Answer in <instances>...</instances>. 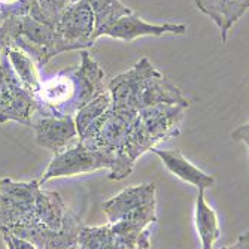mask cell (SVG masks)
<instances>
[{
  "mask_svg": "<svg viewBox=\"0 0 249 249\" xmlns=\"http://www.w3.org/2000/svg\"><path fill=\"white\" fill-rule=\"evenodd\" d=\"M82 225L61 196L42 190L39 180L0 178V233L24 239L36 249H67L78 243Z\"/></svg>",
  "mask_w": 249,
  "mask_h": 249,
  "instance_id": "6da1fadb",
  "label": "cell"
},
{
  "mask_svg": "<svg viewBox=\"0 0 249 249\" xmlns=\"http://www.w3.org/2000/svg\"><path fill=\"white\" fill-rule=\"evenodd\" d=\"M106 75L85 50L81 51V64L60 71L42 79L35 94L36 110L42 117H75L76 112L106 91Z\"/></svg>",
  "mask_w": 249,
  "mask_h": 249,
  "instance_id": "7a4b0ae2",
  "label": "cell"
},
{
  "mask_svg": "<svg viewBox=\"0 0 249 249\" xmlns=\"http://www.w3.org/2000/svg\"><path fill=\"white\" fill-rule=\"evenodd\" d=\"M106 89L114 107L142 110L161 103L190 106V100L180 89L158 72L146 57H142L130 71L112 78Z\"/></svg>",
  "mask_w": 249,
  "mask_h": 249,
  "instance_id": "3957f363",
  "label": "cell"
},
{
  "mask_svg": "<svg viewBox=\"0 0 249 249\" xmlns=\"http://www.w3.org/2000/svg\"><path fill=\"white\" fill-rule=\"evenodd\" d=\"M185 106L161 103L145 107L138 112V120L123 148V155L136 163L139 157L158 143L166 142L180 134L185 117Z\"/></svg>",
  "mask_w": 249,
  "mask_h": 249,
  "instance_id": "277c9868",
  "label": "cell"
},
{
  "mask_svg": "<svg viewBox=\"0 0 249 249\" xmlns=\"http://www.w3.org/2000/svg\"><path fill=\"white\" fill-rule=\"evenodd\" d=\"M100 169H107L110 172L109 179L121 180L133 172L134 164L121 154L107 152L102 149H88L79 142H76L66 151L54 155L53 161L40 178L39 184L42 185L43 182L54 178L91 173Z\"/></svg>",
  "mask_w": 249,
  "mask_h": 249,
  "instance_id": "5b68a950",
  "label": "cell"
},
{
  "mask_svg": "<svg viewBox=\"0 0 249 249\" xmlns=\"http://www.w3.org/2000/svg\"><path fill=\"white\" fill-rule=\"evenodd\" d=\"M5 30L9 45L24 51L37 67H43L48 61L66 51H72V47L54 30L53 26L43 24L30 15L11 17L0 22Z\"/></svg>",
  "mask_w": 249,
  "mask_h": 249,
  "instance_id": "8992f818",
  "label": "cell"
},
{
  "mask_svg": "<svg viewBox=\"0 0 249 249\" xmlns=\"http://www.w3.org/2000/svg\"><path fill=\"white\" fill-rule=\"evenodd\" d=\"M157 187L155 184L133 185L103 203L107 221H128L152 227L157 222Z\"/></svg>",
  "mask_w": 249,
  "mask_h": 249,
  "instance_id": "52a82bcc",
  "label": "cell"
},
{
  "mask_svg": "<svg viewBox=\"0 0 249 249\" xmlns=\"http://www.w3.org/2000/svg\"><path fill=\"white\" fill-rule=\"evenodd\" d=\"M35 96L14 73L5 51L0 55V123L15 121L32 127Z\"/></svg>",
  "mask_w": 249,
  "mask_h": 249,
  "instance_id": "ba28073f",
  "label": "cell"
},
{
  "mask_svg": "<svg viewBox=\"0 0 249 249\" xmlns=\"http://www.w3.org/2000/svg\"><path fill=\"white\" fill-rule=\"evenodd\" d=\"M54 30L75 50H88L94 45V15L87 2H75L66 8L54 24Z\"/></svg>",
  "mask_w": 249,
  "mask_h": 249,
  "instance_id": "9c48e42d",
  "label": "cell"
},
{
  "mask_svg": "<svg viewBox=\"0 0 249 249\" xmlns=\"http://www.w3.org/2000/svg\"><path fill=\"white\" fill-rule=\"evenodd\" d=\"M32 127L36 134V142L40 146L53 151L54 154H60L71 148L72 142L78 138L73 117L58 118L33 115Z\"/></svg>",
  "mask_w": 249,
  "mask_h": 249,
  "instance_id": "30bf717a",
  "label": "cell"
},
{
  "mask_svg": "<svg viewBox=\"0 0 249 249\" xmlns=\"http://www.w3.org/2000/svg\"><path fill=\"white\" fill-rule=\"evenodd\" d=\"M185 24H175V22H164V24H151L143 21L141 17L133 12L121 17L114 24L102 32L100 36H109L124 42H133L142 36H164V35H185Z\"/></svg>",
  "mask_w": 249,
  "mask_h": 249,
  "instance_id": "8fae6325",
  "label": "cell"
},
{
  "mask_svg": "<svg viewBox=\"0 0 249 249\" xmlns=\"http://www.w3.org/2000/svg\"><path fill=\"white\" fill-rule=\"evenodd\" d=\"M194 2L197 8L218 26L222 42H227L231 27L249 8V0H194Z\"/></svg>",
  "mask_w": 249,
  "mask_h": 249,
  "instance_id": "7c38bea8",
  "label": "cell"
},
{
  "mask_svg": "<svg viewBox=\"0 0 249 249\" xmlns=\"http://www.w3.org/2000/svg\"><path fill=\"white\" fill-rule=\"evenodd\" d=\"M152 154L158 155L161 158L163 164L179 179H182L184 182H188L198 190H206L209 187H213L215 184V178L205 173L201 169L190 163L184 154L179 149H158L152 148L149 149Z\"/></svg>",
  "mask_w": 249,
  "mask_h": 249,
  "instance_id": "4fadbf2b",
  "label": "cell"
},
{
  "mask_svg": "<svg viewBox=\"0 0 249 249\" xmlns=\"http://www.w3.org/2000/svg\"><path fill=\"white\" fill-rule=\"evenodd\" d=\"M78 248L79 249H139L130 242L124 240L121 236L115 234L110 225H100V227H87L82 229L78 234Z\"/></svg>",
  "mask_w": 249,
  "mask_h": 249,
  "instance_id": "5bb4252c",
  "label": "cell"
},
{
  "mask_svg": "<svg viewBox=\"0 0 249 249\" xmlns=\"http://www.w3.org/2000/svg\"><path fill=\"white\" fill-rule=\"evenodd\" d=\"M196 227L201 239V249H213V243L221 236L216 212L205 200V190H198L196 201Z\"/></svg>",
  "mask_w": 249,
  "mask_h": 249,
  "instance_id": "9a60e30c",
  "label": "cell"
},
{
  "mask_svg": "<svg viewBox=\"0 0 249 249\" xmlns=\"http://www.w3.org/2000/svg\"><path fill=\"white\" fill-rule=\"evenodd\" d=\"M3 51L17 78L35 96L39 91L42 82V78L39 75L37 66L35 64V61L24 51H21L19 48L14 47V45H8Z\"/></svg>",
  "mask_w": 249,
  "mask_h": 249,
  "instance_id": "2e32d148",
  "label": "cell"
},
{
  "mask_svg": "<svg viewBox=\"0 0 249 249\" xmlns=\"http://www.w3.org/2000/svg\"><path fill=\"white\" fill-rule=\"evenodd\" d=\"M84 2L89 5L94 15V33H93L94 42L97 37H100L105 29L112 26L121 17L133 12L121 0H84Z\"/></svg>",
  "mask_w": 249,
  "mask_h": 249,
  "instance_id": "e0dca14e",
  "label": "cell"
},
{
  "mask_svg": "<svg viewBox=\"0 0 249 249\" xmlns=\"http://www.w3.org/2000/svg\"><path fill=\"white\" fill-rule=\"evenodd\" d=\"M110 106V96L107 93V89L105 93L99 94L97 97H94L91 102H88L85 106H82L73 117L75 120V125L78 130V138L85 131V128L91 124L93 121H96L102 114L109 109Z\"/></svg>",
  "mask_w": 249,
  "mask_h": 249,
  "instance_id": "ac0fdd59",
  "label": "cell"
},
{
  "mask_svg": "<svg viewBox=\"0 0 249 249\" xmlns=\"http://www.w3.org/2000/svg\"><path fill=\"white\" fill-rule=\"evenodd\" d=\"M36 6V0H0V22L11 17L30 15Z\"/></svg>",
  "mask_w": 249,
  "mask_h": 249,
  "instance_id": "d6986e66",
  "label": "cell"
},
{
  "mask_svg": "<svg viewBox=\"0 0 249 249\" xmlns=\"http://www.w3.org/2000/svg\"><path fill=\"white\" fill-rule=\"evenodd\" d=\"M3 240L8 246V249H36L35 245H32L30 242L24 240V239H19L14 234L9 233H2Z\"/></svg>",
  "mask_w": 249,
  "mask_h": 249,
  "instance_id": "ffe728a7",
  "label": "cell"
},
{
  "mask_svg": "<svg viewBox=\"0 0 249 249\" xmlns=\"http://www.w3.org/2000/svg\"><path fill=\"white\" fill-rule=\"evenodd\" d=\"M248 133H249V125L243 124V125H240L239 128H236L231 133V138H233V141L242 142V143H245L248 146Z\"/></svg>",
  "mask_w": 249,
  "mask_h": 249,
  "instance_id": "44dd1931",
  "label": "cell"
},
{
  "mask_svg": "<svg viewBox=\"0 0 249 249\" xmlns=\"http://www.w3.org/2000/svg\"><path fill=\"white\" fill-rule=\"evenodd\" d=\"M248 240H249V236H248V231H246V233H243L239 237L237 243L233 245V246H230L229 249H248Z\"/></svg>",
  "mask_w": 249,
  "mask_h": 249,
  "instance_id": "7402d4cb",
  "label": "cell"
},
{
  "mask_svg": "<svg viewBox=\"0 0 249 249\" xmlns=\"http://www.w3.org/2000/svg\"><path fill=\"white\" fill-rule=\"evenodd\" d=\"M67 249H79V248H78V243H76V245H73V246H71V248H67Z\"/></svg>",
  "mask_w": 249,
  "mask_h": 249,
  "instance_id": "603a6c76",
  "label": "cell"
},
{
  "mask_svg": "<svg viewBox=\"0 0 249 249\" xmlns=\"http://www.w3.org/2000/svg\"><path fill=\"white\" fill-rule=\"evenodd\" d=\"M75 2H82V0H71V3H75Z\"/></svg>",
  "mask_w": 249,
  "mask_h": 249,
  "instance_id": "cb8c5ba5",
  "label": "cell"
},
{
  "mask_svg": "<svg viewBox=\"0 0 249 249\" xmlns=\"http://www.w3.org/2000/svg\"><path fill=\"white\" fill-rule=\"evenodd\" d=\"M221 249H229V248H221Z\"/></svg>",
  "mask_w": 249,
  "mask_h": 249,
  "instance_id": "d4e9b609",
  "label": "cell"
}]
</instances>
